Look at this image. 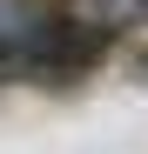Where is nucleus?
Listing matches in <instances>:
<instances>
[{
  "label": "nucleus",
  "instance_id": "obj_1",
  "mask_svg": "<svg viewBox=\"0 0 148 154\" xmlns=\"http://www.w3.org/2000/svg\"><path fill=\"white\" fill-rule=\"evenodd\" d=\"M101 54H108V34L94 27V20L40 14V20H34V34H27L20 67H27V74H40V81H67V74H88Z\"/></svg>",
  "mask_w": 148,
  "mask_h": 154
},
{
  "label": "nucleus",
  "instance_id": "obj_2",
  "mask_svg": "<svg viewBox=\"0 0 148 154\" xmlns=\"http://www.w3.org/2000/svg\"><path fill=\"white\" fill-rule=\"evenodd\" d=\"M108 20H148V0H94Z\"/></svg>",
  "mask_w": 148,
  "mask_h": 154
},
{
  "label": "nucleus",
  "instance_id": "obj_3",
  "mask_svg": "<svg viewBox=\"0 0 148 154\" xmlns=\"http://www.w3.org/2000/svg\"><path fill=\"white\" fill-rule=\"evenodd\" d=\"M135 74H141V81H148V54H141V60H135Z\"/></svg>",
  "mask_w": 148,
  "mask_h": 154
}]
</instances>
